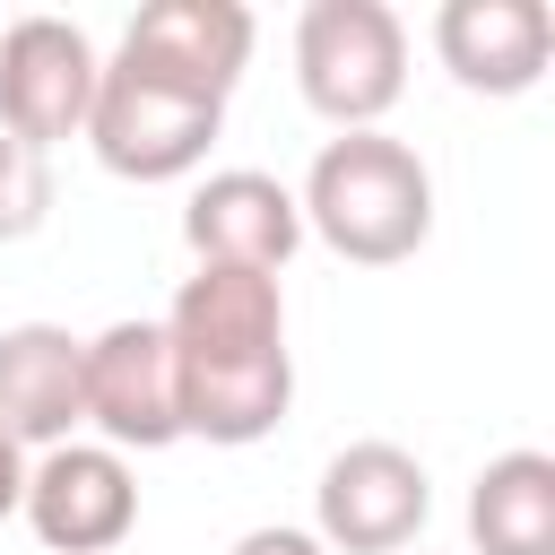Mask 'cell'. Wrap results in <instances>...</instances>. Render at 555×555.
I'll list each match as a JSON object with an SVG mask.
<instances>
[{
  "label": "cell",
  "mask_w": 555,
  "mask_h": 555,
  "mask_svg": "<svg viewBox=\"0 0 555 555\" xmlns=\"http://www.w3.org/2000/svg\"><path fill=\"white\" fill-rule=\"evenodd\" d=\"M295 208H304V234H321L338 260L390 269V260L425 251V234H434V173L390 130H338L312 156Z\"/></svg>",
  "instance_id": "7a4b0ae2"
},
{
  "label": "cell",
  "mask_w": 555,
  "mask_h": 555,
  "mask_svg": "<svg viewBox=\"0 0 555 555\" xmlns=\"http://www.w3.org/2000/svg\"><path fill=\"white\" fill-rule=\"evenodd\" d=\"M425 512H434V486H425L416 451H399V442H347L321 468L312 538L330 555H399V546H416Z\"/></svg>",
  "instance_id": "5b68a950"
},
{
  "label": "cell",
  "mask_w": 555,
  "mask_h": 555,
  "mask_svg": "<svg viewBox=\"0 0 555 555\" xmlns=\"http://www.w3.org/2000/svg\"><path fill=\"white\" fill-rule=\"evenodd\" d=\"M295 87L338 130H382L408 87V26L382 0H304L295 17Z\"/></svg>",
  "instance_id": "3957f363"
},
{
  "label": "cell",
  "mask_w": 555,
  "mask_h": 555,
  "mask_svg": "<svg viewBox=\"0 0 555 555\" xmlns=\"http://www.w3.org/2000/svg\"><path fill=\"white\" fill-rule=\"evenodd\" d=\"M113 61L225 104L234 78H243V61H251V9L243 0H147L121 26V52Z\"/></svg>",
  "instance_id": "30bf717a"
},
{
  "label": "cell",
  "mask_w": 555,
  "mask_h": 555,
  "mask_svg": "<svg viewBox=\"0 0 555 555\" xmlns=\"http://www.w3.org/2000/svg\"><path fill=\"white\" fill-rule=\"evenodd\" d=\"M434 52L468 95H529L555 61V17L546 0H442Z\"/></svg>",
  "instance_id": "8fae6325"
},
{
  "label": "cell",
  "mask_w": 555,
  "mask_h": 555,
  "mask_svg": "<svg viewBox=\"0 0 555 555\" xmlns=\"http://www.w3.org/2000/svg\"><path fill=\"white\" fill-rule=\"evenodd\" d=\"M52 217V156L0 130V243H26Z\"/></svg>",
  "instance_id": "5bb4252c"
},
{
  "label": "cell",
  "mask_w": 555,
  "mask_h": 555,
  "mask_svg": "<svg viewBox=\"0 0 555 555\" xmlns=\"http://www.w3.org/2000/svg\"><path fill=\"white\" fill-rule=\"evenodd\" d=\"M173 347V399L182 434L243 451L278 434L295 408V356H286V286L260 269H191L173 312L156 321Z\"/></svg>",
  "instance_id": "6da1fadb"
},
{
  "label": "cell",
  "mask_w": 555,
  "mask_h": 555,
  "mask_svg": "<svg viewBox=\"0 0 555 555\" xmlns=\"http://www.w3.org/2000/svg\"><path fill=\"white\" fill-rule=\"evenodd\" d=\"M95 43L69 26V17H9L0 26V130L26 139V147H61L87 130V104H95Z\"/></svg>",
  "instance_id": "8992f818"
},
{
  "label": "cell",
  "mask_w": 555,
  "mask_h": 555,
  "mask_svg": "<svg viewBox=\"0 0 555 555\" xmlns=\"http://www.w3.org/2000/svg\"><path fill=\"white\" fill-rule=\"evenodd\" d=\"M182 243L199 269H260L278 278L304 243V208L278 173H251V165H225L208 173L191 199H182Z\"/></svg>",
  "instance_id": "9c48e42d"
},
{
  "label": "cell",
  "mask_w": 555,
  "mask_h": 555,
  "mask_svg": "<svg viewBox=\"0 0 555 555\" xmlns=\"http://www.w3.org/2000/svg\"><path fill=\"white\" fill-rule=\"evenodd\" d=\"M468 546L477 555H555V460L503 451L468 486Z\"/></svg>",
  "instance_id": "4fadbf2b"
},
{
  "label": "cell",
  "mask_w": 555,
  "mask_h": 555,
  "mask_svg": "<svg viewBox=\"0 0 555 555\" xmlns=\"http://www.w3.org/2000/svg\"><path fill=\"white\" fill-rule=\"evenodd\" d=\"M87 425L104 451H165L182 442V399H173V347L156 321H113L87 338Z\"/></svg>",
  "instance_id": "ba28073f"
},
{
  "label": "cell",
  "mask_w": 555,
  "mask_h": 555,
  "mask_svg": "<svg viewBox=\"0 0 555 555\" xmlns=\"http://www.w3.org/2000/svg\"><path fill=\"white\" fill-rule=\"evenodd\" d=\"M225 555H330V546H321L312 529H243Z\"/></svg>",
  "instance_id": "9a60e30c"
},
{
  "label": "cell",
  "mask_w": 555,
  "mask_h": 555,
  "mask_svg": "<svg viewBox=\"0 0 555 555\" xmlns=\"http://www.w3.org/2000/svg\"><path fill=\"white\" fill-rule=\"evenodd\" d=\"M17 512L52 555H113L139 529V477L104 442H52L43 460H26Z\"/></svg>",
  "instance_id": "52a82bcc"
},
{
  "label": "cell",
  "mask_w": 555,
  "mask_h": 555,
  "mask_svg": "<svg viewBox=\"0 0 555 555\" xmlns=\"http://www.w3.org/2000/svg\"><path fill=\"white\" fill-rule=\"evenodd\" d=\"M87 425V338H69L61 321H17L0 330V434L26 451L78 442Z\"/></svg>",
  "instance_id": "7c38bea8"
},
{
  "label": "cell",
  "mask_w": 555,
  "mask_h": 555,
  "mask_svg": "<svg viewBox=\"0 0 555 555\" xmlns=\"http://www.w3.org/2000/svg\"><path fill=\"white\" fill-rule=\"evenodd\" d=\"M217 130H225V104H217V95H191V87H173V78H147V69H130V61H104L78 139H87L95 165L121 173V182H182V173L208 165Z\"/></svg>",
  "instance_id": "277c9868"
},
{
  "label": "cell",
  "mask_w": 555,
  "mask_h": 555,
  "mask_svg": "<svg viewBox=\"0 0 555 555\" xmlns=\"http://www.w3.org/2000/svg\"><path fill=\"white\" fill-rule=\"evenodd\" d=\"M17 494H26V451H17L9 434H0V520L17 512Z\"/></svg>",
  "instance_id": "2e32d148"
}]
</instances>
